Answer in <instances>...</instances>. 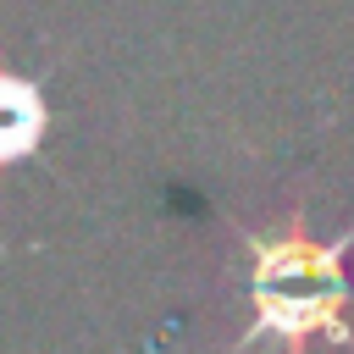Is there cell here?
Returning a JSON list of instances; mask_svg holds the SVG:
<instances>
[{
  "label": "cell",
  "instance_id": "1",
  "mask_svg": "<svg viewBox=\"0 0 354 354\" xmlns=\"http://www.w3.org/2000/svg\"><path fill=\"white\" fill-rule=\"evenodd\" d=\"M254 266H249V326L232 337L227 354H249L260 343L304 354L310 343H332L354 354V282H348V249L354 232L315 243L310 232H243Z\"/></svg>",
  "mask_w": 354,
  "mask_h": 354
}]
</instances>
